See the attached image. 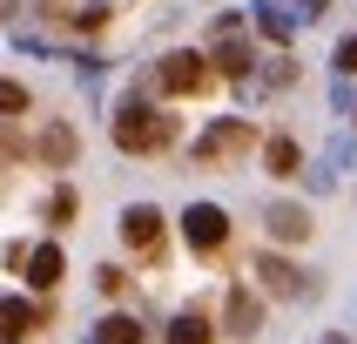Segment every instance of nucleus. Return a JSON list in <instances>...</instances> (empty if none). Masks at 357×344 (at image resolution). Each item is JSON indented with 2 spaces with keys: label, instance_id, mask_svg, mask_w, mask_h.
<instances>
[{
  "label": "nucleus",
  "instance_id": "3",
  "mask_svg": "<svg viewBox=\"0 0 357 344\" xmlns=\"http://www.w3.org/2000/svg\"><path fill=\"white\" fill-rule=\"evenodd\" d=\"M209 61H216V75H229V81L257 75V47H250V34H243L236 14H222L216 27H209Z\"/></svg>",
  "mask_w": 357,
  "mask_h": 344
},
{
  "label": "nucleus",
  "instance_id": "6",
  "mask_svg": "<svg viewBox=\"0 0 357 344\" xmlns=\"http://www.w3.org/2000/svg\"><path fill=\"white\" fill-rule=\"evenodd\" d=\"M121 243H128L135 257H149V263L162 257V209L155 202H128V209H121Z\"/></svg>",
  "mask_w": 357,
  "mask_h": 344
},
{
  "label": "nucleus",
  "instance_id": "9",
  "mask_svg": "<svg viewBox=\"0 0 357 344\" xmlns=\"http://www.w3.org/2000/svg\"><path fill=\"white\" fill-rule=\"evenodd\" d=\"M34 156L47 162V169H68V162L81 156V135H75V128H68V121H47V128H40V135H34Z\"/></svg>",
  "mask_w": 357,
  "mask_h": 344
},
{
  "label": "nucleus",
  "instance_id": "18",
  "mask_svg": "<svg viewBox=\"0 0 357 344\" xmlns=\"http://www.w3.org/2000/svg\"><path fill=\"white\" fill-rule=\"evenodd\" d=\"M95 283H101V297H121V290H128V270H115V263H101V270H95Z\"/></svg>",
  "mask_w": 357,
  "mask_h": 344
},
{
  "label": "nucleus",
  "instance_id": "19",
  "mask_svg": "<svg viewBox=\"0 0 357 344\" xmlns=\"http://www.w3.org/2000/svg\"><path fill=\"white\" fill-rule=\"evenodd\" d=\"M331 162H337V169H357V142L337 135V142H331Z\"/></svg>",
  "mask_w": 357,
  "mask_h": 344
},
{
  "label": "nucleus",
  "instance_id": "11",
  "mask_svg": "<svg viewBox=\"0 0 357 344\" xmlns=\"http://www.w3.org/2000/svg\"><path fill=\"white\" fill-rule=\"evenodd\" d=\"M61 270H68V257H61L54 243H34V250H27V283H34V290H54Z\"/></svg>",
  "mask_w": 357,
  "mask_h": 344
},
{
  "label": "nucleus",
  "instance_id": "15",
  "mask_svg": "<svg viewBox=\"0 0 357 344\" xmlns=\"http://www.w3.org/2000/svg\"><path fill=\"white\" fill-rule=\"evenodd\" d=\"M0 317H7V338H27V331H34V324H40V311H27V304H20V297H7V304H0Z\"/></svg>",
  "mask_w": 357,
  "mask_h": 344
},
{
  "label": "nucleus",
  "instance_id": "22",
  "mask_svg": "<svg viewBox=\"0 0 357 344\" xmlns=\"http://www.w3.org/2000/svg\"><path fill=\"white\" fill-rule=\"evenodd\" d=\"M0 108H7V115H20V108H27V88H20V81H7V88H0Z\"/></svg>",
  "mask_w": 357,
  "mask_h": 344
},
{
  "label": "nucleus",
  "instance_id": "20",
  "mask_svg": "<svg viewBox=\"0 0 357 344\" xmlns=\"http://www.w3.org/2000/svg\"><path fill=\"white\" fill-rule=\"evenodd\" d=\"M331 101H337L344 115H357V88H351V75H337V88H331Z\"/></svg>",
  "mask_w": 357,
  "mask_h": 344
},
{
  "label": "nucleus",
  "instance_id": "16",
  "mask_svg": "<svg viewBox=\"0 0 357 344\" xmlns=\"http://www.w3.org/2000/svg\"><path fill=\"white\" fill-rule=\"evenodd\" d=\"M257 27H263L270 40H290V14H283L277 0H270V7H257Z\"/></svg>",
  "mask_w": 357,
  "mask_h": 344
},
{
  "label": "nucleus",
  "instance_id": "24",
  "mask_svg": "<svg viewBox=\"0 0 357 344\" xmlns=\"http://www.w3.org/2000/svg\"><path fill=\"white\" fill-rule=\"evenodd\" d=\"M324 344H351V338H344V331H324Z\"/></svg>",
  "mask_w": 357,
  "mask_h": 344
},
{
  "label": "nucleus",
  "instance_id": "8",
  "mask_svg": "<svg viewBox=\"0 0 357 344\" xmlns=\"http://www.w3.org/2000/svg\"><path fill=\"white\" fill-rule=\"evenodd\" d=\"M222 324H229V338H257V331H263V297L236 283V290L222 297Z\"/></svg>",
  "mask_w": 357,
  "mask_h": 344
},
{
  "label": "nucleus",
  "instance_id": "1",
  "mask_svg": "<svg viewBox=\"0 0 357 344\" xmlns=\"http://www.w3.org/2000/svg\"><path fill=\"white\" fill-rule=\"evenodd\" d=\"M169 142H176V115L149 108L142 95H128L115 108V149H121V156H162Z\"/></svg>",
  "mask_w": 357,
  "mask_h": 344
},
{
  "label": "nucleus",
  "instance_id": "17",
  "mask_svg": "<svg viewBox=\"0 0 357 344\" xmlns=\"http://www.w3.org/2000/svg\"><path fill=\"white\" fill-rule=\"evenodd\" d=\"M40 216H47V223H68V216H75V189H54V196L40 202Z\"/></svg>",
  "mask_w": 357,
  "mask_h": 344
},
{
  "label": "nucleus",
  "instance_id": "23",
  "mask_svg": "<svg viewBox=\"0 0 357 344\" xmlns=\"http://www.w3.org/2000/svg\"><path fill=\"white\" fill-rule=\"evenodd\" d=\"M331 14V0H303V20H324Z\"/></svg>",
  "mask_w": 357,
  "mask_h": 344
},
{
  "label": "nucleus",
  "instance_id": "14",
  "mask_svg": "<svg viewBox=\"0 0 357 344\" xmlns=\"http://www.w3.org/2000/svg\"><path fill=\"white\" fill-rule=\"evenodd\" d=\"M169 344H216V338H209V317H202V311H176Z\"/></svg>",
  "mask_w": 357,
  "mask_h": 344
},
{
  "label": "nucleus",
  "instance_id": "21",
  "mask_svg": "<svg viewBox=\"0 0 357 344\" xmlns=\"http://www.w3.org/2000/svg\"><path fill=\"white\" fill-rule=\"evenodd\" d=\"M337 75H357V34L337 40Z\"/></svg>",
  "mask_w": 357,
  "mask_h": 344
},
{
  "label": "nucleus",
  "instance_id": "2",
  "mask_svg": "<svg viewBox=\"0 0 357 344\" xmlns=\"http://www.w3.org/2000/svg\"><path fill=\"white\" fill-rule=\"evenodd\" d=\"M250 149H257V128L243 115H222V121H209V128L189 142V162H196V169H216V162H243Z\"/></svg>",
  "mask_w": 357,
  "mask_h": 344
},
{
  "label": "nucleus",
  "instance_id": "10",
  "mask_svg": "<svg viewBox=\"0 0 357 344\" xmlns=\"http://www.w3.org/2000/svg\"><path fill=\"white\" fill-rule=\"evenodd\" d=\"M263 230H270L277 243H303V237H310V209H297V202H270V209H263Z\"/></svg>",
  "mask_w": 357,
  "mask_h": 344
},
{
  "label": "nucleus",
  "instance_id": "5",
  "mask_svg": "<svg viewBox=\"0 0 357 344\" xmlns=\"http://www.w3.org/2000/svg\"><path fill=\"white\" fill-rule=\"evenodd\" d=\"M182 237H189L196 257H216L222 243H229V216H222L216 202H189V209H182Z\"/></svg>",
  "mask_w": 357,
  "mask_h": 344
},
{
  "label": "nucleus",
  "instance_id": "13",
  "mask_svg": "<svg viewBox=\"0 0 357 344\" xmlns=\"http://www.w3.org/2000/svg\"><path fill=\"white\" fill-rule=\"evenodd\" d=\"M95 344H149V331H142L128 311H115V317H101V324H95Z\"/></svg>",
  "mask_w": 357,
  "mask_h": 344
},
{
  "label": "nucleus",
  "instance_id": "7",
  "mask_svg": "<svg viewBox=\"0 0 357 344\" xmlns=\"http://www.w3.org/2000/svg\"><path fill=\"white\" fill-rule=\"evenodd\" d=\"M257 277H263V290H270V297H310V290H317V283L303 277L297 263L270 257V250H263V257H257Z\"/></svg>",
  "mask_w": 357,
  "mask_h": 344
},
{
  "label": "nucleus",
  "instance_id": "12",
  "mask_svg": "<svg viewBox=\"0 0 357 344\" xmlns=\"http://www.w3.org/2000/svg\"><path fill=\"white\" fill-rule=\"evenodd\" d=\"M297 169H303V156H297V142H290V135H270V142H263V176L290 182Z\"/></svg>",
  "mask_w": 357,
  "mask_h": 344
},
{
  "label": "nucleus",
  "instance_id": "4",
  "mask_svg": "<svg viewBox=\"0 0 357 344\" xmlns=\"http://www.w3.org/2000/svg\"><path fill=\"white\" fill-rule=\"evenodd\" d=\"M209 75H216L209 47H176V54L155 61V81L169 88V95H202V88H209Z\"/></svg>",
  "mask_w": 357,
  "mask_h": 344
}]
</instances>
